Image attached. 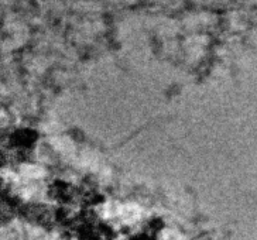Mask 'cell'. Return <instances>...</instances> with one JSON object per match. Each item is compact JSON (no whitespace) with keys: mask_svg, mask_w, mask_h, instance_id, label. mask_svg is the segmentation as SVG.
<instances>
[{"mask_svg":"<svg viewBox=\"0 0 257 240\" xmlns=\"http://www.w3.org/2000/svg\"><path fill=\"white\" fill-rule=\"evenodd\" d=\"M23 170L24 175H27V177H40V175H43V170L41 168H37V167H33V165H27V167H23L22 168Z\"/></svg>","mask_w":257,"mask_h":240,"instance_id":"obj_2","label":"cell"},{"mask_svg":"<svg viewBox=\"0 0 257 240\" xmlns=\"http://www.w3.org/2000/svg\"><path fill=\"white\" fill-rule=\"evenodd\" d=\"M114 216H119L124 222H135L140 216V209L135 205H124V206H116Z\"/></svg>","mask_w":257,"mask_h":240,"instance_id":"obj_1","label":"cell"}]
</instances>
